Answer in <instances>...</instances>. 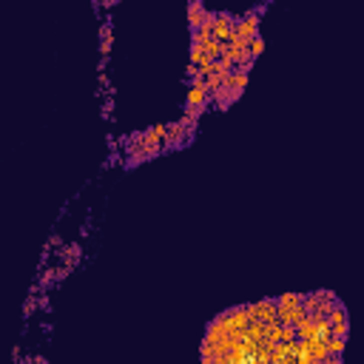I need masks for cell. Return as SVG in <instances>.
Returning a JSON list of instances; mask_svg holds the SVG:
<instances>
[{"label":"cell","instance_id":"6da1fadb","mask_svg":"<svg viewBox=\"0 0 364 364\" xmlns=\"http://www.w3.org/2000/svg\"><path fill=\"white\" fill-rule=\"evenodd\" d=\"M265 3H256L253 9H248L245 15H236V29H233V37H239L245 43H250V37L259 35V23H262V15H265Z\"/></svg>","mask_w":364,"mask_h":364},{"label":"cell","instance_id":"7a4b0ae2","mask_svg":"<svg viewBox=\"0 0 364 364\" xmlns=\"http://www.w3.org/2000/svg\"><path fill=\"white\" fill-rule=\"evenodd\" d=\"M185 86H188V91H185V103H182V108H202V111H208V108H211V91L205 89L202 77L188 80Z\"/></svg>","mask_w":364,"mask_h":364},{"label":"cell","instance_id":"3957f363","mask_svg":"<svg viewBox=\"0 0 364 364\" xmlns=\"http://www.w3.org/2000/svg\"><path fill=\"white\" fill-rule=\"evenodd\" d=\"M327 321H330V336L344 338L347 341V336H350V316H347L344 302H338L336 307L327 313Z\"/></svg>","mask_w":364,"mask_h":364},{"label":"cell","instance_id":"277c9868","mask_svg":"<svg viewBox=\"0 0 364 364\" xmlns=\"http://www.w3.org/2000/svg\"><path fill=\"white\" fill-rule=\"evenodd\" d=\"M54 256L60 259L63 265H69L71 270H77V265L83 262V242H80V239L63 242L60 248H54Z\"/></svg>","mask_w":364,"mask_h":364},{"label":"cell","instance_id":"5b68a950","mask_svg":"<svg viewBox=\"0 0 364 364\" xmlns=\"http://www.w3.org/2000/svg\"><path fill=\"white\" fill-rule=\"evenodd\" d=\"M233 29H236V15L233 12H216V20H213V37L228 43L233 37Z\"/></svg>","mask_w":364,"mask_h":364},{"label":"cell","instance_id":"8992f818","mask_svg":"<svg viewBox=\"0 0 364 364\" xmlns=\"http://www.w3.org/2000/svg\"><path fill=\"white\" fill-rule=\"evenodd\" d=\"M250 319L256 321H273L276 319V299H259V302L248 304Z\"/></svg>","mask_w":364,"mask_h":364},{"label":"cell","instance_id":"52a82bcc","mask_svg":"<svg viewBox=\"0 0 364 364\" xmlns=\"http://www.w3.org/2000/svg\"><path fill=\"white\" fill-rule=\"evenodd\" d=\"M205 0H188V15H185V20H188V29L194 32L199 23H202V18H205Z\"/></svg>","mask_w":364,"mask_h":364},{"label":"cell","instance_id":"ba28073f","mask_svg":"<svg viewBox=\"0 0 364 364\" xmlns=\"http://www.w3.org/2000/svg\"><path fill=\"white\" fill-rule=\"evenodd\" d=\"M54 282H57V276H54V267L52 265H46L37 270V284H40V290H52Z\"/></svg>","mask_w":364,"mask_h":364},{"label":"cell","instance_id":"9c48e42d","mask_svg":"<svg viewBox=\"0 0 364 364\" xmlns=\"http://www.w3.org/2000/svg\"><path fill=\"white\" fill-rule=\"evenodd\" d=\"M225 52V43L222 40H216V37H211V40H205V60H219Z\"/></svg>","mask_w":364,"mask_h":364},{"label":"cell","instance_id":"30bf717a","mask_svg":"<svg viewBox=\"0 0 364 364\" xmlns=\"http://www.w3.org/2000/svg\"><path fill=\"white\" fill-rule=\"evenodd\" d=\"M35 313H37V296L29 293L26 299H23V321H29Z\"/></svg>","mask_w":364,"mask_h":364},{"label":"cell","instance_id":"8fae6325","mask_svg":"<svg viewBox=\"0 0 364 364\" xmlns=\"http://www.w3.org/2000/svg\"><path fill=\"white\" fill-rule=\"evenodd\" d=\"M304 302V293H282L276 299V304H299Z\"/></svg>","mask_w":364,"mask_h":364},{"label":"cell","instance_id":"7c38bea8","mask_svg":"<svg viewBox=\"0 0 364 364\" xmlns=\"http://www.w3.org/2000/svg\"><path fill=\"white\" fill-rule=\"evenodd\" d=\"M111 49H114V35H111V37H100V54H103V57H108V54H111Z\"/></svg>","mask_w":364,"mask_h":364},{"label":"cell","instance_id":"4fadbf2b","mask_svg":"<svg viewBox=\"0 0 364 364\" xmlns=\"http://www.w3.org/2000/svg\"><path fill=\"white\" fill-rule=\"evenodd\" d=\"M100 111H103V120H111V117H114V97L103 100V108H100Z\"/></svg>","mask_w":364,"mask_h":364},{"label":"cell","instance_id":"5bb4252c","mask_svg":"<svg viewBox=\"0 0 364 364\" xmlns=\"http://www.w3.org/2000/svg\"><path fill=\"white\" fill-rule=\"evenodd\" d=\"M120 160H123V154H120V148H117V151H111V154H108V160L103 162V168H111V165H120Z\"/></svg>","mask_w":364,"mask_h":364},{"label":"cell","instance_id":"9a60e30c","mask_svg":"<svg viewBox=\"0 0 364 364\" xmlns=\"http://www.w3.org/2000/svg\"><path fill=\"white\" fill-rule=\"evenodd\" d=\"M97 86H100V91H97V94H103V91H106L108 86H114V83L108 80V71H100V80H97Z\"/></svg>","mask_w":364,"mask_h":364},{"label":"cell","instance_id":"2e32d148","mask_svg":"<svg viewBox=\"0 0 364 364\" xmlns=\"http://www.w3.org/2000/svg\"><path fill=\"white\" fill-rule=\"evenodd\" d=\"M46 242H49L52 248H60V245H63V236H60V233H57V231H54V233H52V236H49V239H46Z\"/></svg>","mask_w":364,"mask_h":364},{"label":"cell","instance_id":"e0dca14e","mask_svg":"<svg viewBox=\"0 0 364 364\" xmlns=\"http://www.w3.org/2000/svg\"><path fill=\"white\" fill-rule=\"evenodd\" d=\"M12 361H15V364H20V344H15V347H12Z\"/></svg>","mask_w":364,"mask_h":364},{"label":"cell","instance_id":"ac0fdd59","mask_svg":"<svg viewBox=\"0 0 364 364\" xmlns=\"http://www.w3.org/2000/svg\"><path fill=\"white\" fill-rule=\"evenodd\" d=\"M40 330H43L46 336H52V330H54V324H52V321H43V324H40Z\"/></svg>","mask_w":364,"mask_h":364},{"label":"cell","instance_id":"d6986e66","mask_svg":"<svg viewBox=\"0 0 364 364\" xmlns=\"http://www.w3.org/2000/svg\"><path fill=\"white\" fill-rule=\"evenodd\" d=\"M97 71H108V57H100V63H97Z\"/></svg>","mask_w":364,"mask_h":364},{"label":"cell","instance_id":"ffe728a7","mask_svg":"<svg viewBox=\"0 0 364 364\" xmlns=\"http://www.w3.org/2000/svg\"><path fill=\"white\" fill-rule=\"evenodd\" d=\"M32 364H49V358L46 355H32Z\"/></svg>","mask_w":364,"mask_h":364},{"label":"cell","instance_id":"44dd1931","mask_svg":"<svg viewBox=\"0 0 364 364\" xmlns=\"http://www.w3.org/2000/svg\"><path fill=\"white\" fill-rule=\"evenodd\" d=\"M29 293H32V296H37V293H40V284H37V282H32V284H29Z\"/></svg>","mask_w":364,"mask_h":364},{"label":"cell","instance_id":"7402d4cb","mask_svg":"<svg viewBox=\"0 0 364 364\" xmlns=\"http://www.w3.org/2000/svg\"><path fill=\"white\" fill-rule=\"evenodd\" d=\"M117 3H123V0H108V9H114Z\"/></svg>","mask_w":364,"mask_h":364}]
</instances>
